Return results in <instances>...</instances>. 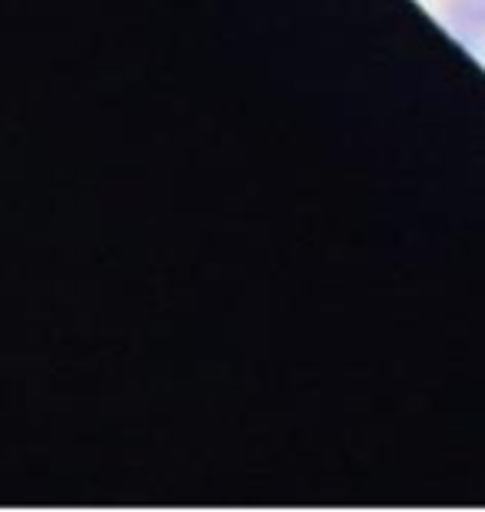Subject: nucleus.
<instances>
[{"mask_svg": "<svg viewBox=\"0 0 485 512\" xmlns=\"http://www.w3.org/2000/svg\"><path fill=\"white\" fill-rule=\"evenodd\" d=\"M449 10L462 27L485 34V0H449Z\"/></svg>", "mask_w": 485, "mask_h": 512, "instance_id": "nucleus-1", "label": "nucleus"}]
</instances>
